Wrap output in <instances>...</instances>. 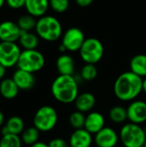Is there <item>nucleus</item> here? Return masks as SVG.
<instances>
[{"mask_svg": "<svg viewBox=\"0 0 146 147\" xmlns=\"http://www.w3.org/2000/svg\"><path fill=\"white\" fill-rule=\"evenodd\" d=\"M142 91L143 78L131 71L121 73L114 84V93L122 102L134 101Z\"/></svg>", "mask_w": 146, "mask_h": 147, "instance_id": "1", "label": "nucleus"}, {"mask_svg": "<svg viewBox=\"0 0 146 147\" xmlns=\"http://www.w3.org/2000/svg\"><path fill=\"white\" fill-rule=\"evenodd\" d=\"M51 91L55 100L64 104L74 102L79 95L77 79L72 75L58 76L52 84Z\"/></svg>", "mask_w": 146, "mask_h": 147, "instance_id": "2", "label": "nucleus"}, {"mask_svg": "<svg viewBox=\"0 0 146 147\" xmlns=\"http://www.w3.org/2000/svg\"><path fill=\"white\" fill-rule=\"evenodd\" d=\"M35 32L39 38L48 42L56 41L63 35L61 22L55 16L47 15L37 20Z\"/></svg>", "mask_w": 146, "mask_h": 147, "instance_id": "3", "label": "nucleus"}, {"mask_svg": "<svg viewBox=\"0 0 146 147\" xmlns=\"http://www.w3.org/2000/svg\"><path fill=\"white\" fill-rule=\"evenodd\" d=\"M120 140L125 147H143L146 140L145 130L140 125L125 124L120 132Z\"/></svg>", "mask_w": 146, "mask_h": 147, "instance_id": "4", "label": "nucleus"}, {"mask_svg": "<svg viewBox=\"0 0 146 147\" xmlns=\"http://www.w3.org/2000/svg\"><path fill=\"white\" fill-rule=\"evenodd\" d=\"M79 55L85 64H97L104 55V47L100 40L97 38H86L83 46L81 47Z\"/></svg>", "mask_w": 146, "mask_h": 147, "instance_id": "5", "label": "nucleus"}, {"mask_svg": "<svg viewBox=\"0 0 146 147\" xmlns=\"http://www.w3.org/2000/svg\"><path fill=\"white\" fill-rule=\"evenodd\" d=\"M33 121L34 127L40 132H49L58 123V113L52 106H42L36 111Z\"/></svg>", "mask_w": 146, "mask_h": 147, "instance_id": "6", "label": "nucleus"}, {"mask_svg": "<svg viewBox=\"0 0 146 147\" xmlns=\"http://www.w3.org/2000/svg\"><path fill=\"white\" fill-rule=\"evenodd\" d=\"M44 55L36 49L23 50L21 53L17 66L18 69L34 73L40 71L45 65Z\"/></svg>", "mask_w": 146, "mask_h": 147, "instance_id": "7", "label": "nucleus"}, {"mask_svg": "<svg viewBox=\"0 0 146 147\" xmlns=\"http://www.w3.org/2000/svg\"><path fill=\"white\" fill-rule=\"evenodd\" d=\"M21 49L15 42H0V64L5 68L17 65Z\"/></svg>", "mask_w": 146, "mask_h": 147, "instance_id": "8", "label": "nucleus"}, {"mask_svg": "<svg viewBox=\"0 0 146 147\" xmlns=\"http://www.w3.org/2000/svg\"><path fill=\"white\" fill-rule=\"evenodd\" d=\"M86 38L82 29L77 27L68 28L62 35L61 44L65 47L66 51L77 52L79 51Z\"/></svg>", "mask_w": 146, "mask_h": 147, "instance_id": "9", "label": "nucleus"}, {"mask_svg": "<svg viewBox=\"0 0 146 147\" xmlns=\"http://www.w3.org/2000/svg\"><path fill=\"white\" fill-rule=\"evenodd\" d=\"M127 120L134 124H143L146 121V102L141 100L133 101L126 109Z\"/></svg>", "mask_w": 146, "mask_h": 147, "instance_id": "10", "label": "nucleus"}, {"mask_svg": "<svg viewBox=\"0 0 146 147\" xmlns=\"http://www.w3.org/2000/svg\"><path fill=\"white\" fill-rule=\"evenodd\" d=\"M119 140L120 136L114 129L105 127L95 134L94 141L97 147H115Z\"/></svg>", "mask_w": 146, "mask_h": 147, "instance_id": "11", "label": "nucleus"}, {"mask_svg": "<svg viewBox=\"0 0 146 147\" xmlns=\"http://www.w3.org/2000/svg\"><path fill=\"white\" fill-rule=\"evenodd\" d=\"M22 30L17 23L4 21L0 23V40L3 42H16L19 40Z\"/></svg>", "mask_w": 146, "mask_h": 147, "instance_id": "12", "label": "nucleus"}, {"mask_svg": "<svg viewBox=\"0 0 146 147\" xmlns=\"http://www.w3.org/2000/svg\"><path fill=\"white\" fill-rule=\"evenodd\" d=\"M92 143V134L85 128L76 129L71 134L69 140V145L71 147H90Z\"/></svg>", "mask_w": 146, "mask_h": 147, "instance_id": "13", "label": "nucleus"}, {"mask_svg": "<svg viewBox=\"0 0 146 147\" xmlns=\"http://www.w3.org/2000/svg\"><path fill=\"white\" fill-rule=\"evenodd\" d=\"M12 79L17 85L19 90H28L32 89L35 84V78L34 76V73L21 69H17L14 72Z\"/></svg>", "mask_w": 146, "mask_h": 147, "instance_id": "14", "label": "nucleus"}, {"mask_svg": "<svg viewBox=\"0 0 146 147\" xmlns=\"http://www.w3.org/2000/svg\"><path fill=\"white\" fill-rule=\"evenodd\" d=\"M105 127L104 116L99 112H90L86 115L84 128L91 134H96Z\"/></svg>", "mask_w": 146, "mask_h": 147, "instance_id": "15", "label": "nucleus"}, {"mask_svg": "<svg viewBox=\"0 0 146 147\" xmlns=\"http://www.w3.org/2000/svg\"><path fill=\"white\" fill-rule=\"evenodd\" d=\"M49 7V0H26L25 3V9L28 14L35 18L45 16Z\"/></svg>", "mask_w": 146, "mask_h": 147, "instance_id": "16", "label": "nucleus"}, {"mask_svg": "<svg viewBox=\"0 0 146 147\" xmlns=\"http://www.w3.org/2000/svg\"><path fill=\"white\" fill-rule=\"evenodd\" d=\"M96 102V99L90 92H83L79 94L74 102L77 110L82 113L90 112L95 107Z\"/></svg>", "mask_w": 146, "mask_h": 147, "instance_id": "17", "label": "nucleus"}, {"mask_svg": "<svg viewBox=\"0 0 146 147\" xmlns=\"http://www.w3.org/2000/svg\"><path fill=\"white\" fill-rule=\"evenodd\" d=\"M56 67L59 75H72L75 70V63L72 57L63 53L56 60Z\"/></svg>", "mask_w": 146, "mask_h": 147, "instance_id": "18", "label": "nucleus"}, {"mask_svg": "<svg viewBox=\"0 0 146 147\" xmlns=\"http://www.w3.org/2000/svg\"><path fill=\"white\" fill-rule=\"evenodd\" d=\"M23 131H24L23 120L19 116H12L7 121L6 125L3 127L2 135H5L8 134L19 135L20 134H22Z\"/></svg>", "mask_w": 146, "mask_h": 147, "instance_id": "19", "label": "nucleus"}, {"mask_svg": "<svg viewBox=\"0 0 146 147\" xmlns=\"http://www.w3.org/2000/svg\"><path fill=\"white\" fill-rule=\"evenodd\" d=\"M19 93V88L12 78H4L0 83V94L6 99H14Z\"/></svg>", "mask_w": 146, "mask_h": 147, "instance_id": "20", "label": "nucleus"}, {"mask_svg": "<svg viewBox=\"0 0 146 147\" xmlns=\"http://www.w3.org/2000/svg\"><path fill=\"white\" fill-rule=\"evenodd\" d=\"M131 71L136 75L146 78V54H137L130 61Z\"/></svg>", "mask_w": 146, "mask_h": 147, "instance_id": "21", "label": "nucleus"}, {"mask_svg": "<svg viewBox=\"0 0 146 147\" xmlns=\"http://www.w3.org/2000/svg\"><path fill=\"white\" fill-rule=\"evenodd\" d=\"M19 42L24 50H34L36 49L39 45V36L32 32L22 31Z\"/></svg>", "mask_w": 146, "mask_h": 147, "instance_id": "22", "label": "nucleus"}, {"mask_svg": "<svg viewBox=\"0 0 146 147\" xmlns=\"http://www.w3.org/2000/svg\"><path fill=\"white\" fill-rule=\"evenodd\" d=\"M17 25L23 32H31V30L35 29L37 20L33 16L28 14V15H22L17 20Z\"/></svg>", "mask_w": 146, "mask_h": 147, "instance_id": "23", "label": "nucleus"}, {"mask_svg": "<svg viewBox=\"0 0 146 147\" xmlns=\"http://www.w3.org/2000/svg\"><path fill=\"white\" fill-rule=\"evenodd\" d=\"M108 116L109 119L114 123H124L127 120L126 109L123 108L122 106H114L109 110Z\"/></svg>", "mask_w": 146, "mask_h": 147, "instance_id": "24", "label": "nucleus"}, {"mask_svg": "<svg viewBox=\"0 0 146 147\" xmlns=\"http://www.w3.org/2000/svg\"><path fill=\"white\" fill-rule=\"evenodd\" d=\"M40 137V131L35 127H31L27 129H24V131L22 134V141L28 146H32L38 142Z\"/></svg>", "mask_w": 146, "mask_h": 147, "instance_id": "25", "label": "nucleus"}, {"mask_svg": "<svg viewBox=\"0 0 146 147\" xmlns=\"http://www.w3.org/2000/svg\"><path fill=\"white\" fill-rule=\"evenodd\" d=\"M22 142V139L19 135L8 134L2 135L0 140V147H21Z\"/></svg>", "mask_w": 146, "mask_h": 147, "instance_id": "26", "label": "nucleus"}, {"mask_svg": "<svg viewBox=\"0 0 146 147\" xmlns=\"http://www.w3.org/2000/svg\"><path fill=\"white\" fill-rule=\"evenodd\" d=\"M81 78L85 81H93L96 78L98 75V71L96 65L85 64L80 71Z\"/></svg>", "mask_w": 146, "mask_h": 147, "instance_id": "27", "label": "nucleus"}, {"mask_svg": "<svg viewBox=\"0 0 146 147\" xmlns=\"http://www.w3.org/2000/svg\"><path fill=\"white\" fill-rule=\"evenodd\" d=\"M85 119H86V116L84 115V113H82L77 110L71 113V115H70L69 122L75 130L81 129V128H84Z\"/></svg>", "mask_w": 146, "mask_h": 147, "instance_id": "28", "label": "nucleus"}, {"mask_svg": "<svg viewBox=\"0 0 146 147\" xmlns=\"http://www.w3.org/2000/svg\"><path fill=\"white\" fill-rule=\"evenodd\" d=\"M50 7L59 14L65 13L70 7V0H49Z\"/></svg>", "mask_w": 146, "mask_h": 147, "instance_id": "29", "label": "nucleus"}, {"mask_svg": "<svg viewBox=\"0 0 146 147\" xmlns=\"http://www.w3.org/2000/svg\"><path fill=\"white\" fill-rule=\"evenodd\" d=\"M6 4L13 9H19L25 7L26 0H5Z\"/></svg>", "mask_w": 146, "mask_h": 147, "instance_id": "30", "label": "nucleus"}, {"mask_svg": "<svg viewBox=\"0 0 146 147\" xmlns=\"http://www.w3.org/2000/svg\"><path fill=\"white\" fill-rule=\"evenodd\" d=\"M47 145L48 147H69V144L62 138H54Z\"/></svg>", "mask_w": 146, "mask_h": 147, "instance_id": "31", "label": "nucleus"}, {"mask_svg": "<svg viewBox=\"0 0 146 147\" xmlns=\"http://www.w3.org/2000/svg\"><path fill=\"white\" fill-rule=\"evenodd\" d=\"M75 2L77 3V4L82 8H86L88 6H89L90 4H92V3L94 2V0H75Z\"/></svg>", "mask_w": 146, "mask_h": 147, "instance_id": "32", "label": "nucleus"}, {"mask_svg": "<svg viewBox=\"0 0 146 147\" xmlns=\"http://www.w3.org/2000/svg\"><path fill=\"white\" fill-rule=\"evenodd\" d=\"M5 73H6V68L0 64V80L1 79L3 80V77L5 76Z\"/></svg>", "mask_w": 146, "mask_h": 147, "instance_id": "33", "label": "nucleus"}, {"mask_svg": "<svg viewBox=\"0 0 146 147\" xmlns=\"http://www.w3.org/2000/svg\"><path fill=\"white\" fill-rule=\"evenodd\" d=\"M30 147H48V145L46 144V143H44V142H40V141H38V142H36L35 144L30 146Z\"/></svg>", "mask_w": 146, "mask_h": 147, "instance_id": "34", "label": "nucleus"}, {"mask_svg": "<svg viewBox=\"0 0 146 147\" xmlns=\"http://www.w3.org/2000/svg\"><path fill=\"white\" fill-rule=\"evenodd\" d=\"M3 121H4V115H3V114L0 111V127L3 124Z\"/></svg>", "mask_w": 146, "mask_h": 147, "instance_id": "35", "label": "nucleus"}, {"mask_svg": "<svg viewBox=\"0 0 146 147\" xmlns=\"http://www.w3.org/2000/svg\"><path fill=\"white\" fill-rule=\"evenodd\" d=\"M59 52H60V53H65V52H66L65 47L62 44H60V45H59Z\"/></svg>", "mask_w": 146, "mask_h": 147, "instance_id": "36", "label": "nucleus"}, {"mask_svg": "<svg viewBox=\"0 0 146 147\" xmlns=\"http://www.w3.org/2000/svg\"><path fill=\"white\" fill-rule=\"evenodd\" d=\"M143 91L146 94V78L143 79Z\"/></svg>", "mask_w": 146, "mask_h": 147, "instance_id": "37", "label": "nucleus"}, {"mask_svg": "<svg viewBox=\"0 0 146 147\" xmlns=\"http://www.w3.org/2000/svg\"><path fill=\"white\" fill-rule=\"evenodd\" d=\"M4 3H5V0H0V9H1V8L3 6Z\"/></svg>", "mask_w": 146, "mask_h": 147, "instance_id": "38", "label": "nucleus"}, {"mask_svg": "<svg viewBox=\"0 0 146 147\" xmlns=\"http://www.w3.org/2000/svg\"><path fill=\"white\" fill-rule=\"evenodd\" d=\"M144 130H145V135H146V126L144 127Z\"/></svg>", "mask_w": 146, "mask_h": 147, "instance_id": "39", "label": "nucleus"}, {"mask_svg": "<svg viewBox=\"0 0 146 147\" xmlns=\"http://www.w3.org/2000/svg\"><path fill=\"white\" fill-rule=\"evenodd\" d=\"M143 147H146V140H145V144H144V146Z\"/></svg>", "mask_w": 146, "mask_h": 147, "instance_id": "40", "label": "nucleus"}]
</instances>
